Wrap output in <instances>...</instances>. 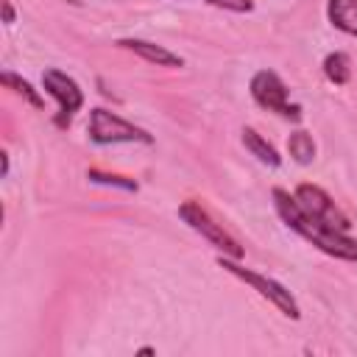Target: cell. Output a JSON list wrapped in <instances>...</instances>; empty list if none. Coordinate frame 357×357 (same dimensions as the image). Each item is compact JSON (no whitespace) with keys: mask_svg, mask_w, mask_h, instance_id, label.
<instances>
[{"mask_svg":"<svg viewBox=\"0 0 357 357\" xmlns=\"http://www.w3.org/2000/svg\"><path fill=\"white\" fill-rule=\"evenodd\" d=\"M273 206L279 212V218L296 231L301 234L307 243H312L318 251L335 257V259H346V262H357V240L349 237V231H337L321 220H315L310 212H304V206L296 201V195H290L282 187H273Z\"/></svg>","mask_w":357,"mask_h":357,"instance_id":"obj_1","label":"cell"},{"mask_svg":"<svg viewBox=\"0 0 357 357\" xmlns=\"http://www.w3.org/2000/svg\"><path fill=\"white\" fill-rule=\"evenodd\" d=\"M218 265L223 268V271H229L231 276H237L240 282H245L248 287H254L262 298H268L282 315H287V318H293V321H298L301 318V310H298V301H296V296L282 284V282H276V279H271V276H262V273H257V271H251V268H245V265H240L237 259H231V257H218Z\"/></svg>","mask_w":357,"mask_h":357,"instance_id":"obj_2","label":"cell"},{"mask_svg":"<svg viewBox=\"0 0 357 357\" xmlns=\"http://www.w3.org/2000/svg\"><path fill=\"white\" fill-rule=\"evenodd\" d=\"M86 134L95 145H114V142H145V145H151L153 142V137L145 128L123 120L120 114H114L103 106H95L89 112Z\"/></svg>","mask_w":357,"mask_h":357,"instance_id":"obj_3","label":"cell"},{"mask_svg":"<svg viewBox=\"0 0 357 357\" xmlns=\"http://www.w3.org/2000/svg\"><path fill=\"white\" fill-rule=\"evenodd\" d=\"M248 89H251V98H254L257 106H262V109H268V112H273L284 120H293V123L301 120V106L290 100V92H287L284 81L273 70H257L251 75Z\"/></svg>","mask_w":357,"mask_h":357,"instance_id":"obj_4","label":"cell"},{"mask_svg":"<svg viewBox=\"0 0 357 357\" xmlns=\"http://www.w3.org/2000/svg\"><path fill=\"white\" fill-rule=\"evenodd\" d=\"M178 218H181L192 231H198L204 240H209L223 257L243 259V245L237 243V237L229 234V231L223 229V223H218L198 201H184V204L178 206Z\"/></svg>","mask_w":357,"mask_h":357,"instance_id":"obj_5","label":"cell"},{"mask_svg":"<svg viewBox=\"0 0 357 357\" xmlns=\"http://www.w3.org/2000/svg\"><path fill=\"white\" fill-rule=\"evenodd\" d=\"M42 86L45 92L59 103V114H56V126H70L73 114L81 112L84 106V92L81 86L75 84V78H70L67 73L56 70V67H47L42 73Z\"/></svg>","mask_w":357,"mask_h":357,"instance_id":"obj_6","label":"cell"},{"mask_svg":"<svg viewBox=\"0 0 357 357\" xmlns=\"http://www.w3.org/2000/svg\"><path fill=\"white\" fill-rule=\"evenodd\" d=\"M296 201L304 206V212H310L315 220H321V223H326V226H332V229H337V231H349L351 229V220H349V215L332 201V195L326 192V190H321L318 184H298L296 187Z\"/></svg>","mask_w":357,"mask_h":357,"instance_id":"obj_7","label":"cell"},{"mask_svg":"<svg viewBox=\"0 0 357 357\" xmlns=\"http://www.w3.org/2000/svg\"><path fill=\"white\" fill-rule=\"evenodd\" d=\"M117 45L126 47V50H131L142 61L156 64V67H181L184 64V59L178 53H173V50H167V47H162L156 42H148V39H120Z\"/></svg>","mask_w":357,"mask_h":357,"instance_id":"obj_8","label":"cell"},{"mask_svg":"<svg viewBox=\"0 0 357 357\" xmlns=\"http://www.w3.org/2000/svg\"><path fill=\"white\" fill-rule=\"evenodd\" d=\"M243 145H245V151H248L251 156H257L262 165H268V167H279V165H282L279 151H276L257 128H251V126L243 128Z\"/></svg>","mask_w":357,"mask_h":357,"instance_id":"obj_9","label":"cell"},{"mask_svg":"<svg viewBox=\"0 0 357 357\" xmlns=\"http://www.w3.org/2000/svg\"><path fill=\"white\" fill-rule=\"evenodd\" d=\"M326 17L337 31L357 36V0H329Z\"/></svg>","mask_w":357,"mask_h":357,"instance_id":"obj_10","label":"cell"},{"mask_svg":"<svg viewBox=\"0 0 357 357\" xmlns=\"http://www.w3.org/2000/svg\"><path fill=\"white\" fill-rule=\"evenodd\" d=\"M324 75H326L335 86L349 84V78H351V59H349L346 53H340V50L329 53V56L324 59Z\"/></svg>","mask_w":357,"mask_h":357,"instance_id":"obj_11","label":"cell"},{"mask_svg":"<svg viewBox=\"0 0 357 357\" xmlns=\"http://www.w3.org/2000/svg\"><path fill=\"white\" fill-rule=\"evenodd\" d=\"M287 151H290V156H293L298 165H310V162L315 159V142H312V137H310L307 131H301V128L287 137Z\"/></svg>","mask_w":357,"mask_h":357,"instance_id":"obj_12","label":"cell"},{"mask_svg":"<svg viewBox=\"0 0 357 357\" xmlns=\"http://www.w3.org/2000/svg\"><path fill=\"white\" fill-rule=\"evenodd\" d=\"M0 81H3V86H8V89H14L17 95H22L33 109H42V98H39V92H36L25 78H20V75L11 73V70H3V73H0Z\"/></svg>","mask_w":357,"mask_h":357,"instance_id":"obj_13","label":"cell"},{"mask_svg":"<svg viewBox=\"0 0 357 357\" xmlns=\"http://www.w3.org/2000/svg\"><path fill=\"white\" fill-rule=\"evenodd\" d=\"M86 178L95 181V184H106V187H123L128 192H137V181L134 178H126V176H112V173H103V170H86Z\"/></svg>","mask_w":357,"mask_h":357,"instance_id":"obj_14","label":"cell"},{"mask_svg":"<svg viewBox=\"0 0 357 357\" xmlns=\"http://www.w3.org/2000/svg\"><path fill=\"white\" fill-rule=\"evenodd\" d=\"M206 3L223 11H237V14H245L254 8V0H206Z\"/></svg>","mask_w":357,"mask_h":357,"instance_id":"obj_15","label":"cell"},{"mask_svg":"<svg viewBox=\"0 0 357 357\" xmlns=\"http://www.w3.org/2000/svg\"><path fill=\"white\" fill-rule=\"evenodd\" d=\"M3 22L6 25L14 22V6H11V0H3Z\"/></svg>","mask_w":357,"mask_h":357,"instance_id":"obj_16","label":"cell"},{"mask_svg":"<svg viewBox=\"0 0 357 357\" xmlns=\"http://www.w3.org/2000/svg\"><path fill=\"white\" fill-rule=\"evenodd\" d=\"M0 162H3V178H6L8 176V151L0 153Z\"/></svg>","mask_w":357,"mask_h":357,"instance_id":"obj_17","label":"cell"}]
</instances>
